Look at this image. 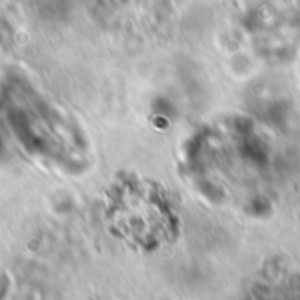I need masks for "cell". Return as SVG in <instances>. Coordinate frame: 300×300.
<instances>
[{"label":"cell","instance_id":"obj_1","mask_svg":"<svg viewBox=\"0 0 300 300\" xmlns=\"http://www.w3.org/2000/svg\"><path fill=\"white\" fill-rule=\"evenodd\" d=\"M105 218L116 237L142 251L169 241L174 226L165 193L155 183L126 174L111 185Z\"/></svg>","mask_w":300,"mask_h":300}]
</instances>
